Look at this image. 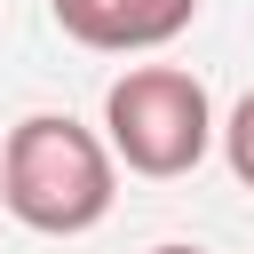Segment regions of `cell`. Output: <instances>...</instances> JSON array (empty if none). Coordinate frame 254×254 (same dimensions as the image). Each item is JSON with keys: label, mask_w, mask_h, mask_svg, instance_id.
<instances>
[{"label": "cell", "mask_w": 254, "mask_h": 254, "mask_svg": "<svg viewBox=\"0 0 254 254\" xmlns=\"http://www.w3.org/2000/svg\"><path fill=\"white\" fill-rule=\"evenodd\" d=\"M214 135H222V159H230V175H238V183L254 190V87H246V95L230 103V119H222Z\"/></svg>", "instance_id": "4"}, {"label": "cell", "mask_w": 254, "mask_h": 254, "mask_svg": "<svg viewBox=\"0 0 254 254\" xmlns=\"http://www.w3.org/2000/svg\"><path fill=\"white\" fill-rule=\"evenodd\" d=\"M119 198V159L95 127L64 119V111H32L8 127L0 143V206L24 222V230H48V238H79L111 214Z\"/></svg>", "instance_id": "1"}, {"label": "cell", "mask_w": 254, "mask_h": 254, "mask_svg": "<svg viewBox=\"0 0 254 254\" xmlns=\"http://www.w3.org/2000/svg\"><path fill=\"white\" fill-rule=\"evenodd\" d=\"M56 24L79 40V48H103V56H143V48H167L175 32H190L198 0H48Z\"/></svg>", "instance_id": "3"}, {"label": "cell", "mask_w": 254, "mask_h": 254, "mask_svg": "<svg viewBox=\"0 0 254 254\" xmlns=\"http://www.w3.org/2000/svg\"><path fill=\"white\" fill-rule=\"evenodd\" d=\"M151 254H206V246H151Z\"/></svg>", "instance_id": "5"}, {"label": "cell", "mask_w": 254, "mask_h": 254, "mask_svg": "<svg viewBox=\"0 0 254 254\" xmlns=\"http://www.w3.org/2000/svg\"><path fill=\"white\" fill-rule=\"evenodd\" d=\"M103 143L127 175L175 183L214 151V103L183 64H135L103 87Z\"/></svg>", "instance_id": "2"}]
</instances>
